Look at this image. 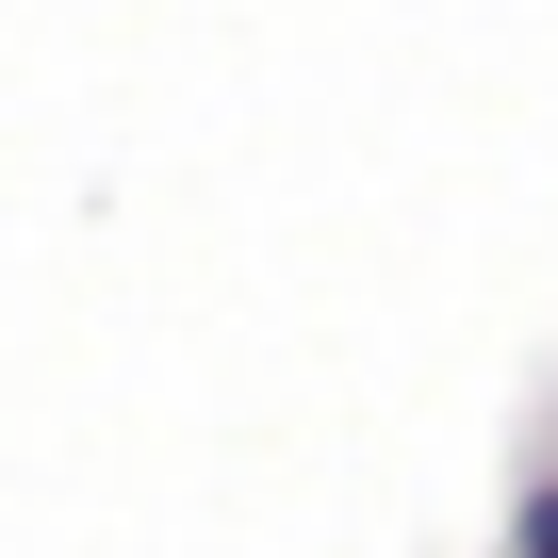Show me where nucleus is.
I'll return each instance as SVG.
<instances>
[{"label": "nucleus", "instance_id": "f257e3e1", "mask_svg": "<svg viewBox=\"0 0 558 558\" xmlns=\"http://www.w3.org/2000/svg\"><path fill=\"white\" fill-rule=\"evenodd\" d=\"M509 558H558V476H525V509H509Z\"/></svg>", "mask_w": 558, "mask_h": 558}]
</instances>
